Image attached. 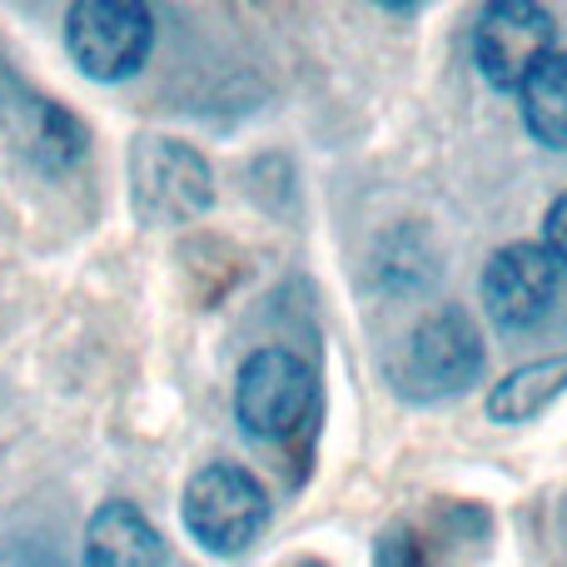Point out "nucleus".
Wrapping results in <instances>:
<instances>
[{
	"mask_svg": "<svg viewBox=\"0 0 567 567\" xmlns=\"http://www.w3.org/2000/svg\"><path fill=\"white\" fill-rule=\"evenodd\" d=\"M215 205V169L175 135H140L130 145V209L150 229H175Z\"/></svg>",
	"mask_w": 567,
	"mask_h": 567,
	"instance_id": "f257e3e1",
	"label": "nucleus"
},
{
	"mask_svg": "<svg viewBox=\"0 0 567 567\" xmlns=\"http://www.w3.org/2000/svg\"><path fill=\"white\" fill-rule=\"evenodd\" d=\"M185 533L215 558H239L269 528V493L239 463H205L179 493Z\"/></svg>",
	"mask_w": 567,
	"mask_h": 567,
	"instance_id": "f03ea898",
	"label": "nucleus"
},
{
	"mask_svg": "<svg viewBox=\"0 0 567 567\" xmlns=\"http://www.w3.org/2000/svg\"><path fill=\"white\" fill-rule=\"evenodd\" d=\"M155 50V10L135 0H80L65 10V55L95 85L140 75Z\"/></svg>",
	"mask_w": 567,
	"mask_h": 567,
	"instance_id": "7ed1b4c3",
	"label": "nucleus"
},
{
	"mask_svg": "<svg viewBox=\"0 0 567 567\" xmlns=\"http://www.w3.org/2000/svg\"><path fill=\"white\" fill-rule=\"evenodd\" d=\"M313 373L289 349H255L235 373V419L249 439L284 443L309 423Z\"/></svg>",
	"mask_w": 567,
	"mask_h": 567,
	"instance_id": "20e7f679",
	"label": "nucleus"
},
{
	"mask_svg": "<svg viewBox=\"0 0 567 567\" xmlns=\"http://www.w3.org/2000/svg\"><path fill=\"white\" fill-rule=\"evenodd\" d=\"M483 373V339L463 309H439L409 333L403 353L393 359V383L409 399H453Z\"/></svg>",
	"mask_w": 567,
	"mask_h": 567,
	"instance_id": "39448f33",
	"label": "nucleus"
},
{
	"mask_svg": "<svg viewBox=\"0 0 567 567\" xmlns=\"http://www.w3.org/2000/svg\"><path fill=\"white\" fill-rule=\"evenodd\" d=\"M0 135L40 175H70L90 155L85 120L70 115L60 100L40 95L35 85H25L16 70H0Z\"/></svg>",
	"mask_w": 567,
	"mask_h": 567,
	"instance_id": "423d86ee",
	"label": "nucleus"
},
{
	"mask_svg": "<svg viewBox=\"0 0 567 567\" xmlns=\"http://www.w3.org/2000/svg\"><path fill=\"white\" fill-rule=\"evenodd\" d=\"M553 55V16L528 0H493L473 20V65L493 90H523V80Z\"/></svg>",
	"mask_w": 567,
	"mask_h": 567,
	"instance_id": "0eeeda50",
	"label": "nucleus"
},
{
	"mask_svg": "<svg viewBox=\"0 0 567 567\" xmlns=\"http://www.w3.org/2000/svg\"><path fill=\"white\" fill-rule=\"evenodd\" d=\"M563 289V265L543 245H508L483 269V309L498 329H533Z\"/></svg>",
	"mask_w": 567,
	"mask_h": 567,
	"instance_id": "6e6552de",
	"label": "nucleus"
},
{
	"mask_svg": "<svg viewBox=\"0 0 567 567\" xmlns=\"http://www.w3.org/2000/svg\"><path fill=\"white\" fill-rule=\"evenodd\" d=\"M80 567H165V538L130 498H110L85 523Z\"/></svg>",
	"mask_w": 567,
	"mask_h": 567,
	"instance_id": "1a4fd4ad",
	"label": "nucleus"
},
{
	"mask_svg": "<svg viewBox=\"0 0 567 567\" xmlns=\"http://www.w3.org/2000/svg\"><path fill=\"white\" fill-rule=\"evenodd\" d=\"M567 393V353L563 359H538L513 369L503 383H493L488 393V419L503 423V429H518V423H533L553 409Z\"/></svg>",
	"mask_w": 567,
	"mask_h": 567,
	"instance_id": "9d476101",
	"label": "nucleus"
},
{
	"mask_svg": "<svg viewBox=\"0 0 567 567\" xmlns=\"http://www.w3.org/2000/svg\"><path fill=\"white\" fill-rule=\"evenodd\" d=\"M523 125L538 145L567 150V50H553L528 80H523Z\"/></svg>",
	"mask_w": 567,
	"mask_h": 567,
	"instance_id": "9b49d317",
	"label": "nucleus"
},
{
	"mask_svg": "<svg viewBox=\"0 0 567 567\" xmlns=\"http://www.w3.org/2000/svg\"><path fill=\"white\" fill-rule=\"evenodd\" d=\"M373 567H423V553H419V543H413L409 533L393 528V533H383L379 558H373Z\"/></svg>",
	"mask_w": 567,
	"mask_h": 567,
	"instance_id": "f8f14e48",
	"label": "nucleus"
},
{
	"mask_svg": "<svg viewBox=\"0 0 567 567\" xmlns=\"http://www.w3.org/2000/svg\"><path fill=\"white\" fill-rule=\"evenodd\" d=\"M543 249H548V255L567 269V195L553 199L548 219H543Z\"/></svg>",
	"mask_w": 567,
	"mask_h": 567,
	"instance_id": "ddd939ff",
	"label": "nucleus"
}]
</instances>
